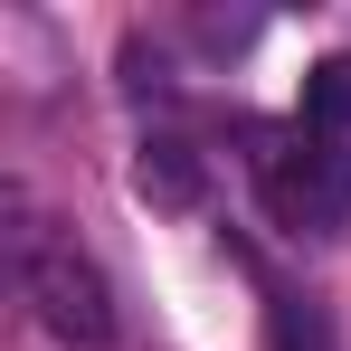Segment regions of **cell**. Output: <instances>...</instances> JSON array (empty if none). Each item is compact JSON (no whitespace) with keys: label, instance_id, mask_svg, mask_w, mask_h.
<instances>
[{"label":"cell","instance_id":"2","mask_svg":"<svg viewBox=\"0 0 351 351\" xmlns=\"http://www.w3.org/2000/svg\"><path fill=\"white\" fill-rule=\"evenodd\" d=\"M266 199H276V219L304 237H332L351 219V152L342 143H323V133H304L285 152H266Z\"/></svg>","mask_w":351,"mask_h":351},{"label":"cell","instance_id":"5","mask_svg":"<svg viewBox=\"0 0 351 351\" xmlns=\"http://www.w3.org/2000/svg\"><path fill=\"white\" fill-rule=\"evenodd\" d=\"M276 351H323V323H313V313H285V323H276Z\"/></svg>","mask_w":351,"mask_h":351},{"label":"cell","instance_id":"3","mask_svg":"<svg viewBox=\"0 0 351 351\" xmlns=\"http://www.w3.org/2000/svg\"><path fill=\"white\" fill-rule=\"evenodd\" d=\"M133 190H143L152 209H171V219H180V209L209 199V171H199V152H190L180 133H152V143L133 152Z\"/></svg>","mask_w":351,"mask_h":351},{"label":"cell","instance_id":"1","mask_svg":"<svg viewBox=\"0 0 351 351\" xmlns=\"http://www.w3.org/2000/svg\"><path fill=\"white\" fill-rule=\"evenodd\" d=\"M10 256H19V285H29L38 323H48L58 342H76V351H105V342H114V294H105V276H95V256H76V247L48 237L38 219L10 237Z\"/></svg>","mask_w":351,"mask_h":351},{"label":"cell","instance_id":"4","mask_svg":"<svg viewBox=\"0 0 351 351\" xmlns=\"http://www.w3.org/2000/svg\"><path fill=\"white\" fill-rule=\"evenodd\" d=\"M294 114H304V133H323V143H342V133H351V48H332V58L304 66Z\"/></svg>","mask_w":351,"mask_h":351}]
</instances>
